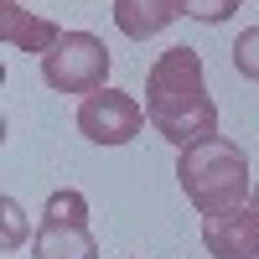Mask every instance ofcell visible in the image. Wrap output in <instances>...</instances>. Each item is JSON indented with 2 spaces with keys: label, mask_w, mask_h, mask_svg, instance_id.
<instances>
[{
  "label": "cell",
  "mask_w": 259,
  "mask_h": 259,
  "mask_svg": "<svg viewBox=\"0 0 259 259\" xmlns=\"http://www.w3.org/2000/svg\"><path fill=\"white\" fill-rule=\"evenodd\" d=\"M177 182H182L187 202L197 207L202 218L244 207L249 192H254L244 150L233 145V140H223V135H212V140H202V145H187L182 161H177Z\"/></svg>",
  "instance_id": "6da1fadb"
},
{
  "label": "cell",
  "mask_w": 259,
  "mask_h": 259,
  "mask_svg": "<svg viewBox=\"0 0 259 259\" xmlns=\"http://www.w3.org/2000/svg\"><path fill=\"white\" fill-rule=\"evenodd\" d=\"M41 78L57 94H94L109 89V47L94 31H62L52 52H41Z\"/></svg>",
  "instance_id": "7a4b0ae2"
},
{
  "label": "cell",
  "mask_w": 259,
  "mask_h": 259,
  "mask_svg": "<svg viewBox=\"0 0 259 259\" xmlns=\"http://www.w3.org/2000/svg\"><path fill=\"white\" fill-rule=\"evenodd\" d=\"M145 114H150V124H156V130H161V135L177 145V150L202 145V140H212V135H218V104L207 99V89H202V94L145 99Z\"/></svg>",
  "instance_id": "3957f363"
},
{
  "label": "cell",
  "mask_w": 259,
  "mask_h": 259,
  "mask_svg": "<svg viewBox=\"0 0 259 259\" xmlns=\"http://www.w3.org/2000/svg\"><path fill=\"white\" fill-rule=\"evenodd\" d=\"M145 119L150 114L119 89H94L83 99V109H78V130H83V140H94V145H130L145 130Z\"/></svg>",
  "instance_id": "277c9868"
},
{
  "label": "cell",
  "mask_w": 259,
  "mask_h": 259,
  "mask_svg": "<svg viewBox=\"0 0 259 259\" xmlns=\"http://www.w3.org/2000/svg\"><path fill=\"white\" fill-rule=\"evenodd\" d=\"M202 244L212 259H259V207L244 202L233 212L202 218Z\"/></svg>",
  "instance_id": "5b68a950"
},
{
  "label": "cell",
  "mask_w": 259,
  "mask_h": 259,
  "mask_svg": "<svg viewBox=\"0 0 259 259\" xmlns=\"http://www.w3.org/2000/svg\"><path fill=\"white\" fill-rule=\"evenodd\" d=\"M171 94H202V57L192 47H166L145 73V99H171Z\"/></svg>",
  "instance_id": "8992f818"
},
{
  "label": "cell",
  "mask_w": 259,
  "mask_h": 259,
  "mask_svg": "<svg viewBox=\"0 0 259 259\" xmlns=\"http://www.w3.org/2000/svg\"><path fill=\"white\" fill-rule=\"evenodd\" d=\"M57 36H62L57 21L31 16L21 0H0V41H6V47H21V52H52Z\"/></svg>",
  "instance_id": "52a82bcc"
},
{
  "label": "cell",
  "mask_w": 259,
  "mask_h": 259,
  "mask_svg": "<svg viewBox=\"0 0 259 259\" xmlns=\"http://www.w3.org/2000/svg\"><path fill=\"white\" fill-rule=\"evenodd\" d=\"M36 259H99V244L89 223H62V218H41L36 239H31Z\"/></svg>",
  "instance_id": "ba28073f"
},
{
  "label": "cell",
  "mask_w": 259,
  "mask_h": 259,
  "mask_svg": "<svg viewBox=\"0 0 259 259\" xmlns=\"http://www.w3.org/2000/svg\"><path fill=\"white\" fill-rule=\"evenodd\" d=\"M182 16V0H114V26L130 36V41H145L156 36L161 26Z\"/></svg>",
  "instance_id": "9c48e42d"
},
{
  "label": "cell",
  "mask_w": 259,
  "mask_h": 259,
  "mask_svg": "<svg viewBox=\"0 0 259 259\" xmlns=\"http://www.w3.org/2000/svg\"><path fill=\"white\" fill-rule=\"evenodd\" d=\"M47 218H62V223H89V197L73 187H62L47 197Z\"/></svg>",
  "instance_id": "30bf717a"
},
{
  "label": "cell",
  "mask_w": 259,
  "mask_h": 259,
  "mask_svg": "<svg viewBox=\"0 0 259 259\" xmlns=\"http://www.w3.org/2000/svg\"><path fill=\"white\" fill-rule=\"evenodd\" d=\"M233 11H239V0H182V16L202 21V26H218V21H228Z\"/></svg>",
  "instance_id": "8fae6325"
},
{
  "label": "cell",
  "mask_w": 259,
  "mask_h": 259,
  "mask_svg": "<svg viewBox=\"0 0 259 259\" xmlns=\"http://www.w3.org/2000/svg\"><path fill=\"white\" fill-rule=\"evenodd\" d=\"M233 68H239L249 83H259V26H249L239 41H233Z\"/></svg>",
  "instance_id": "7c38bea8"
},
{
  "label": "cell",
  "mask_w": 259,
  "mask_h": 259,
  "mask_svg": "<svg viewBox=\"0 0 259 259\" xmlns=\"http://www.w3.org/2000/svg\"><path fill=\"white\" fill-rule=\"evenodd\" d=\"M0 212H6V233H0V244H6V249H21V239H26V207H21L16 197H6Z\"/></svg>",
  "instance_id": "4fadbf2b"
},
{
  "label": "cell",
  "mask_w": 259,
  "mask_h": 259,
  "mask_svg": "<svg viewBox=\"0 0 259 259\" xmlns=\"http://www.w3.org/2000/svg\"><path fill=\"white\" fill-rule=\"evenodd\" d=\"M249 202H254V207H259V182H254V192H249Z\"/></svg>",
  "instance_id": "5bb4252c"
},
{
  "label": "cell",
  "mask_w": 259,
  "mask_h": 259,
  "mask_svg": "<svg viewBox=\"0 0 259 259\" xmlns=\"http://www.w3.org/2000/svg\"><path fill=\"white\" fill-rule=\"evenodd\" d=\"M239 6H244V0H239Z\"/></svg>",
  "instance_id": "9a60e30c"
}]
</instances>
